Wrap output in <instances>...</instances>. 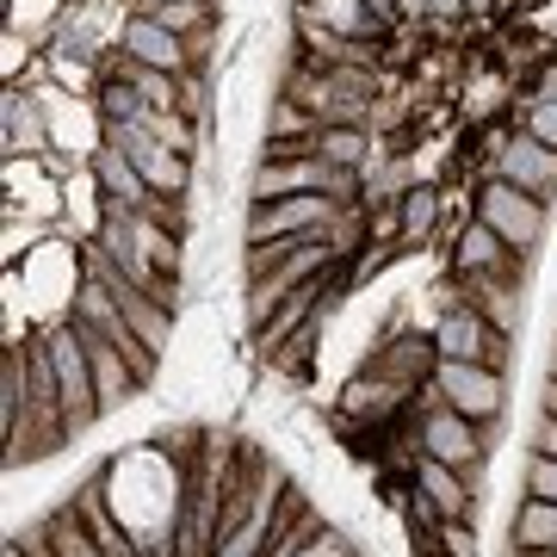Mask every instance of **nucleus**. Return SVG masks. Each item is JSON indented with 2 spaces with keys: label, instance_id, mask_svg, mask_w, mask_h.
<instances>
[{
  "label": "nucleus",
  "instance_id": "nucleus-1",
  "mask_svg": "<svg viewBox=\"0 0 557 557\" xmlns=\"http://www.w3.org/2000/svg\"><path fill=\"white\" fill-rule=\"evenodd\" d=\"M50 354H57V379H62V409H69V434L94 428L100 421V384H94V354L81 341L75 322H62L50 335Z\"/></svg>",
  "mask_w": 557,
  "mask_h": 557
},
{
  "label": "nucleus",
  "instance_id": "nucleus-2",
  "mask_svg": "<svg viewBox=\"0 0 557 557\" xmlns=\"http://www.w3.org/2000/svg\"><path fill=\"white\" fill-rule=\"evenodd\" d=\"M478 218L490 223V230H496V236L508 242V248H520V255L545 242V199L520 193L515 180H502V174L478 193Z\"/></svg>",
  "mask_w": 557,
  "mask_h": 557
},
{
  "label": "nucleus",
  "instance_id": "nucleus-3",
  "mask_svg": "<svg viewBox=\"0 0 557 557\" xmlns=\"http://www.w3.org/2000/svg\"><path fill=\"white\" fill-rule=\"evenodd\" d=\"M434 391L453 403L458 416L478 421V428H490V421L502 416V372L496 366H478V359H440Z\"/></svg>",
  "mask_w": 557,
  "mask_h": 557
},
{
  "label": "nucleus",
  "instance_id": "nucleus-4",
  "mask_svg": "<svg viewBox=\"0 0 557 557\" xmlns=\"http://www.w3.org/2000/svg\"><path fill=\"white\" fill-rule=\"evenodd\" d=\"M434 354L440 359H478V366H496V372H502V359H508V335L483 317L478 304H471V310H446V317H440Z\"/></svg>",
  "mask_w": 557,
  "mask_h": 557
},
{
  "label": "nucleus",
  "instance_id": "nucleus-5",
  "mask_svg": "<svg viewBox=\"0 0 557 557\" xmlns=\"http://www.w3.org/2000/svg\"><path fill=\"white\" fill-rule=\"evenodd\" d=\"M119 44H124V57L143 62V69H168V75H186L193 69V44L180 38V32H168L161 20H149V13L124 20Z\"/></svg>",
  "mask_w": 557,
  "mask_h": 557
},
{
  "label": "nucleus",
  "instance_id": "nucleus-6",
  "mask_svg": "<svg viewBox=\"0 0 557 557\" xmlns=\"http://www.w3.org/2000/svg\"><path fill=\"white\" fill-rule=\"evenodd\" d=\"M421 446H428V458H440V465L471 471V465L483 458V428L471 416H458L453 403H446V409H434V416L421 421Z\"/></svg>",
  "mask_w": 557,
  "mask_h": 557
},
{
  "label": "nucleus",
  "instance_id": "nucleus-7",
  "mask_svg": "<svg viewBox=\"0 0 557 557\" xmlns=\"http://www.w3.org/2000/svg\"><path fill=\"white\" fill-rule=\"evenodd\" d=\"M81 329V341H87V354H94V384H100V416H112V409H124V403L143 391V379H137V366L112 347V341L100 335V329H87L81 317H69Z\"/></svg>",
  "mask_w": 557,
  "mask_h": 557
},
{
  "label": "nucleus",
  "instance_id": "nucleus-8",
  "mask_svg": "<svg viewBox=\"0 0 557 557\" xmlns=\"http://www.w3.org/2000/svg\"><path fill=\"white\" fill-rule=\"evenodd\" d=\"M94 186H100L106 199L131 205V211H149V205H156V186L143 180V168L124 156L119 143H100V149H94Z\"/></svg>",
  "mask_w": 557,
  "mask_h": 557
},
{
  "label": "nucleus",
  "instance_id": "nucleus-9",
  "mask_svg": "<svg viewBox=\"0 0 557 557\" xmlns=\"http://www.w3.org/2000/svg\"><path fill=\"white\" fill-rule=\"evenodd\" d=\"M496 174L515 180L520 193L545 199V193H557V149H545L539 137H515V143L496 156Z\"/></svg>",
  "mask_w": 557,
  "mask_h": 557
},
{
  "label": "nucleus",
  "instance_id": "nucleus-10",
  "mask_svg": "<svg viewBox=\"0 0 557 557\" xmlns=\"http://www.w3.org/2000/svg\"><path fill=\"white\" fill-rule=\"evenodd\" d=\"M75 515L87 520V533L100 539V552H106V557H143V552H137V539L124 533V527H119V515H112V502H106V478L81 483Z\"/></svg>",
  "mask_w": 557,
  "mask_h": 557
},
{
  "label": "nucleus",
  "instance_id": "nucleus-11",
  "mask_svg": "<svg viewBox=\"0 0 557 557\" xmlns=\"http://www.w3.org/2000/svg\"><path fill=\"white\" fill-rule=\"evenodd\" d=\"M515 260H520V248H508V242H502L483 218L458 236V267H465V273H502V278H508V273H515Z\"/></svg>",
  "mask_w": 557,
  "mask_h": 557
},
{
  "label": "nucleus",
  "instance_id": "nucleus-12",
  "mask_svg": "<svg viewBox=\"0 0 557 557\" xmlns=\"http://www.w3.org/2000/svg\"><path fill=\"white\" fill-rule=\"evenodd\" d=\"M416 478H421V496H428V502L440 508V520H471V490L458 483V471H453V465H440V458H428V453H421Z\"/></svg>",
  "mask_w": 557,
  "mask_h": 557
},
{
  "label": "nucleus",
  "instance_id": "nucleus-13",
  "mask_svg": "<svg viewBox=\"0 0 557 557\" xmlns=\"http://www.w3.org/2000/svg\"><path fill=\"white\" fill-rule=\"evenodd\" d=\"M298 7H310L322 25H335L341 38H379L384 25L372 20V7L366 0H298Z\"/></svg>",
  "mask_w": 557,
  "mask_h": 557
},
{
  "label": "nucleus",
  "instance_id": "nucleus-14",
  "mask_svg": "<svg viewBox=\"0 0 557 557\" xmlns=\"http://www.w3.org/2000/svg\"><path fill=\"white\" fill-rule=\"evenodd\" d=\"M471 285H478V310L490 322H496L502 335H515L520 329V292L508 285L502 273H471Z\"/></svg>",
  "mask_w": 557,
  "mask_h": 557
},
{
  "label": "nucleus",
  "instance_id": "nucleus-15",
  "mask_svg": "<svg viewBox=\"0 0 557 557\" xmlns=\"http://www.w3.org/2000/svg\"><path fill=\"white\" fill-rule=\"evenodd\" d=\"M317 156L335 161V168H359V174H366V161H372V137H366L359 124H322Z\"/></svg>",
  "mask_w": 557,
  "mask_h": 557
},
{
  "label": "nucleus",
  "instance_id": "nucleus-16",
  "mask_svg": "<svg viewBox=\"0 0 557 557\" xmlns=\"http://www.w3.org/2000/svg\"><path fill=\"white\" fill-rule=\"evenodd\" d=\"M515 545H527V552H539V545H557V502L527 496V508L515 515Z\"/></svg>",
  "mask_w": 557,
  "mask_h": 557
},
{
  "label": "nucleus",
  "instance_id": "nucleus-17",
  "mask_svg": "<svg viewBox=\"0 0 557 557\" xmlns=\"http://www.w3.org/2000/svg\"><path fill=\"white\" fill-rule=\"evenodd\" d=\"M403 391H409V384H397V379H384V372H379V379H354L341 403H347L354 416H384V409H391Z\"/></svg>",
  "mask_w": 557,
  "mask_h": 557
},
{
  "label": "nucleus",
  "instance_id": "nucleus-18",
  "mask_svg": "<svg viewBox=\"0 0 557 557\" xmlns=\"http://www.w3.org/2000/svg\"><path fill=\"white\" fill-rule=\"evenodd\" d=\"M149 20H161L180 38H193V32L211 25V0H149Z\"/></svg>",
  "mask_w": 557,
  "mask_h": 557
},
{
  "label": "nucleus",
  "instance_id": "nucleus-19",
  "mask_svg": "<svg viewBox=\"0 0 557 557\" xmlns=\"http://www.w3.org/2000/svg\"><path fill=\"white\" fill-rule=\"evenodd\" d=\"M317 131H322V119L310 112V106L285 100V94L267 106V137H317Z\"/></svg>",
  "mask_w": 557,
  "mask_h": 557
},
{
  "label": "nucleus",
  "instance_id": "nucleus-20",
  "mask_svg": "<svg viewBox=\"0 0 557 557\" xmlns=\"http://www.w3.org/2000/svg\"><path fill=\"white\" fill-rule=\"evenodd\" d=\"M434 218H440V199L428 193V186H416V193H403V242H428Z\"/></svg>",
  "mask_w": 557,
  "mask_h": 557
},
{
  "label": "nucleus",
  "instance_id": "nucleus-21",
  "mask_svg": "<svg viewBox=\"0 0 557 557\" xmlns=\"http://www.w3.org/2000/svg\"><path fill=\"white\" fill-rule=\"evenodd\" d=\"M527 137H539L545 149H557V100H533V106H527Z\"/></svg>",
  "mask_w": 557,
  "mask_h": 557
},
{
  "label": "nucleus",
  "instance_id": "nucleus-22",
  "mask_svg": "<svg viewBox=\"0 0 557 557\" xmlns=\"http://www.w3.org/2000/svg\"><path fill=\"white\" fill-rule=\"evenodd\" d=\"M527 496H545V502H557V458L533 453V465H527Z\"/></svg>",
  "mask_w": 557,
  "mask_h": 557
},
{
  "label": "nucleus",
  "instance_id": "nucleus-23",
  "mask_svg": "<svg viewBox=\"0 0 557 557\" xmlns=\"http://www.w3.org/2000/svg\"><path fill=\"white\" fill-rule=\"evenodd\" d=\"M440 545H446V557H478V533H471L465 520H446V533H440Z\"/></svg>",
  "mask_w": 557,
  "mask_h": 557
},
{
  "label": "nucleus",
  "instance_id": "nucleus-24",
  "mask_svg": "<svg viewBox=\"0 0 557 557\" xmlns=\"http://www.w3.org/2000/svg\"><path fill=\"white\" fill-rule=\"evenodd\" d=\"M57 81L81 94V87H87V62H81V57H57Z\"/></svg>",
  "mask_w": 557,
  "mask_h": 557
},
{
  "label": "nucleus",
  "instance_id": "nucleus-25",
  "mask_svg": "<svg viewBox=\"0 0 557 557\" xmlns=\"http://www.w3.org/2000/svg\"><path fill=\"white\" fill-rule=\"evenodd\" d=\"M533 453L557 458V416H539V428H533Z\"/></svg>",
  "mask_w": 557,
  "mask_h": 557
},
{
  "label": "nucleus",
  "instance_id": "nucleus-26",
  "mask_svg": "<svg viewBox=\"0 0 557 557\" xmlns=\"http://www.w3.org/2000/svg\"><path fill=\"white\" fill-rule=\"evenodd\" d=\"M366 7H372V20H379L384 32H391V25L403 20V13H397V0H366Z\"/></svg>",
  "mask_w": 557,
  "mask_h": 557
},
{
  "label": "nucleus",
  "instance_id": "nucleus-27",
  "mask_svg": "<svg viewBox=\"0 0 557 557\" xmlns=\"http://www.w3.org/2000/svg\"><path fill=\"white\" fill-rule=\"evenodd\" d=\"M502 0H465V13H496Z\"/></svg>",
  "mask_w": 557,
  "mask_h": 557
},
{
  "label": "nucleus",
  "instance_id": "nucleus-28",
  "mask_svg": "<svg viewBox=\"0 0 557 557\" xmlns=\"http://www.w3.org/2000/svg\"><path fill=\"white\" fill-rule=\"evenodd\" d=\"M465 0H434V20H446V13H458Z\"/></svg>",
  "mask_w": 557,
  "mask_h": 557
},
{
  "label": "nucleus",
  "instance_id": "nucleus-29",
  "mask_svg": "<svg viewBox=\"0 0 557 557\" xmlns=\"http://www.w3.org/2000/svg\"><path fill=\"white\" fill-rule=\"evenodd\" d=\"M545 416H557V379L545 384Z\"/></svg>",
  "mask_w": 557,
  "mask_h": 557
},
{
  "label": "nucleus",
  "instance_id": "nucleus-30",
  "mask_svg": "<svg viewBox=\"0 0 557 557\" xmlns=\"http://www.w3.org/2000/svg\"><path fill=\"white\" fill-rule=\"evenodd\" d=\"M0 557H32V552H25V539H13V545H7Z\"/></svg>",
  "mask_w": 557,
  "mask_h": 557
},
{
  "label": "nucleus",
  "instance_id": "nucleus-31",
  "mask_svg": "<svg viewBox=\"0 0 557 557\" xmlns=\"http://www.w3.org/2000/svg\"><path fill=\"white\" fill-rule=\"evenodd\" d=\"M527 557H557V545H539V552H527Z\"/></svg>",
  "mask_w": 557,
  "mask_h": 557
},
{
  "label": "nucleus",
  "instance_id": "nucleus-32",
  "mask_svg": "<svg viewBox=\"0 0 557 557\" xmlns=\"http://www.w3.org/2000/svg\"><path fill=\"white\" fill-rule=\"evenodd\" d=\"M552 379H557V347H552Z\"/></svg>",
  "mask_w": 557,
  "mask_h": 557
},
{
  "label": "nucleus",
  "instance_id": "nucleus-33",
  "mask_svg": "<svg viewBox=\"0 0 557 557\" xmlns=\"http://www.w3.org/2000/svg\"><path fill=\"white\" fill-rule=\"evenodd\" d=\"M143 13H149V0H143Z\"/></svg>",
  "mask_w": 557,
  "mask_h": 557
}]
</instances>
